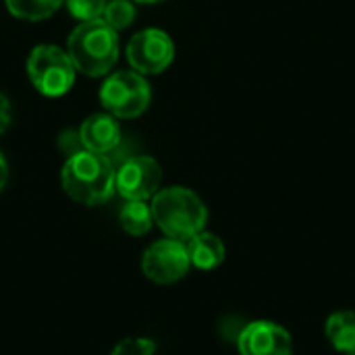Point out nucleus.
Wrapping results in <instances>:
<instances>
[{
	"instance_id": "nucleus-1",
	"label": "nucleus",
	"mask_w": 355,
	"mask_h": 355,
	"mask_svg": "<svg viewBox=\"0 0 355 355\" xmlns=\"http://www.w3.org/2000/svg\"><path fill=\"white\" fill-rule=\"evenodd\" d=\"M60 185L73 202L83 206H102L116 191V171L108 156L79 150L64 160Z\"/></svg>"
},
{
	"instance_id": "nucleus-2",
	"label": "nucleus",
	"mask_w": 355,
	"mask_h": 355,
	"mask_svg": "<svg viewBox=\"0 0 355 355\" xmlns=\"http://www.w3.org/2000/svg\"><path fill=\"white\" fill-rule=\"evenodd\" d=\"M154 225L171 239L187 241L206 229L208 208L204 200L181 185L158 189L150 202Z\"/></svg>"
},
{
	"instance_id": "nucleus-3",
	"label": "nucleus",
	"mask_w": 355,
	"mask_h": 355,
	"mask_svg": "<svg viewBox=\"0 0 355 355\" xmlns=\"http://www.w3.org/2000/svg\"><path fill=\"white\" fill-rule=\"evenodd\" d=\"M67 54L79 73L102 77L119 60V35L102 19L79 23L69 35Z\"/></svg>"
},
{
	"instance_id": "nucleus-4",
	"label": "nucleus",
	"mask_w": 355,
	"mask_h": 355,
	"mask_svg": "<svg viewBox=\"0 0 355 355\" xmlns=\"http://www.w3.org/2000/svg\"><path fill=\"white\" fill-rule=\"evenodd\" d=\"M75 75L77 69L71 56L54 44H40L27 56V77L42 96H64L73 87Z\"/></svg>"
},
{
	"instance_id": "nucleus-5",
	"label": "nucleus",
	"mask_w": 355,
	"mask_h": 355,
	"mask_svg": "<svg viewBox=\"0 0 355 355\" xmlns=\"http://www.w3.org/2000/svg\"><path fill=\"white\" fill-rule=\"evenodd\" d=\"M100 102L114 119L141 116L152 102V87L135 71H116L100 87Z\"/></svg>"
},
{
	"instance_id": "nucleus-6",
	"label": "nucleus",
	"mask_w": 355,
	"mask_h": 355,
	"mask_svg": "<svg viewBox=\"0 0 355 355\" xmlns=\"http://www.w3.org/2000/svg\"><path fill=\"white\" fill-rule=\"evenodd\" d=\"M191 268L185 241L179 239H158L146 248L141 256V272L146 279L158 285H173L181 281Z\"/></svg>"
},
{
	"instance_id": "nucleus-7",
	"label": "nucleus",
	"mask_w": 355,
	"mask_h": 355,
	"mask_svg": "<svg viewBox=\"0 0 355 355\" xmlns=\"http://www.w3.org/2000/svg\"><path fill=\"white\" fill-rule=\"evenodd\" d=\"M175 58V44L171 35L158 27L141 29L127 44V60L131 71L139 75H158L171 67Z\"/></svg>"
},
{
	"instance_id": "nucleus-8",
	"label": "nucleus",
	"mask_w": 355,
	"mask_h": 355,
	"mask_svg": "<svg viewBox=\"0 0 355 355\" xmlns=\"http://www.w3.org/2000/svg\"><path fill=\"white\" fill-rule=\"evenodd\" d=\"M162 183V168L152 156H133L116 171V193L125 202L152 200Z\"/></svg>"
},
{
	"instance_id": "nucleus-9",
	"label": "nucleus",
	"mask_w": 355,
	"mask_h": 355,
	"mask_svg": "<svg viewBox=\"0 0 355 355\" xmlns=\"http://www.w3.org/2000/svg\"><path fill=\"white\" fill-rule=\"evenodd\" d=\"M239 355H293L291 333L272 320H254L237 337Z\"/></svg>"
},
{
	"instance_id": "nucleus-10",
	"label": "nucleus",
	"mask_w": 355,
	"mask_h": 355,
	"mask_svg": "<svg viewBox=\"0 0 355 355\" xmlns=\"http://www.w3.org/2000/svg\"><path fill=\"white\" fill-rule=\"evenodd\" d=\"M79 141L83 150L96 154H110L121 141V127L119 121L108 112H96L87 116L79 127Z\"/></svg>"
},
{
	"instance_id": "nucleus-11",
	"label": "nucleus",
	"mask_w": 355,
	"mask_h": 355,
	"mask_svg": "<svg viewBox=\"0 0 355 355\" xmlns=\"http://www.w3.org/2000/svg\"><path fill=\"white\" fill-rule=\"evenodd\" d=\"M185 248H187L191 266H196L200 270H214L227 258V248H225L223 239L208 231H200L198 235L187 239Z\"/></svg>"
},
{
	"instance_id": "nucleus-12",
	"label": "nucleus",
	"mask_w": 355,
	"mask_h": 355,
	"mask_svg": "<svg viewBox=\"0 0 355 355\" xmlns=\"http://www.w3.org/2000/svg\"><path fill=\"white\" fill-rule=\"evenodd\" d=\"M324 335L337 352L341 354L355 352V312L339 310L331 314L324 324Z\"/></svg>"
},
{
	"instance_id": "nucleus-13",
	"label": "nucleus",
	"mask_w": 355,
	"mask_h": 355,
	"mask_svg": "<svg viewBox=\"0 0 355 355\" xmlns=\"http://www.w3.org/2000/svg\"><path fill=\"white\" fill-rule=\"evenodd\" d=\"M119 223L125 233L133 237H144L150 233L154 218H152V208L148 202H125L121 212H119Z\"/></svg>"
},
{
	"instance_id": "nucleus-14",
	"label": "nucleus",
	"mask_w": 355,
	"mask_h": 355,
	"mask_svg": "<svg viewBox=\"0 0 355 355\" xmlns=\"http://www.w3.org/2000/svg\"><path fill=\"white\" fill-rule=\"evenodd\" d=\"M12 17L21 21H44L52 17L64 0H4Z\"/></svg>"
},
{
	"instance_id": "nucleus-15",
	"label": "nucleus",
	"mask_w": 355,
	"mask_h": 355,
	"mask_svg": "<svg viewBox=\"0 0 355 355\" xmlns=\"http://www.w3.org/2000/svg\"><path fill=\"white\" fill-rule=\"evenodd\" d=\"M102 21L114 31H123L135 21V4L131 0H108L102 12Z\"/></svg>"
},
{
	"instance_id": "nucleus-16",
	"label": "nucleus",
	"mask_w": 355,
	"mask_h": 355,
	"mask_svg": "<svg viewBox=\"0 0 355 355\" xmlns=\"http://www.w3.org/2000/svg\"><path fill=\"white\" fill-rule=\"evenodd\" d=\"M106 2H108V0H64L67 10H69L71 17L77 19L79 23L102 19V12H104Z\"/></svg>"
},
{
	"instance_id": "nucleus-17",
	"label": "nucleus",
	"mask_w": 355,
	"mask_h": 355,
	"mask_svg": "<svg viewBox=\"0 0 355 355\" xmlns=\"http://www.w3.org/2000/svg\"><path fill=\"white\" fill-rule=\"evenodd\" d=\"M156 354V341L148 337H127L119 341L110 355H154Z\"/></svg>"
},
{
	"instance_id": "nucleus-18",
	"label": "nucleus",
	"mask_w": 355,
	"mask_h": 355,
	"mask_svg": "<svg viewBox=\"0 0 355 355\" xmlns=\"http://www.w3.org/2000/svg\"><path fill=\"white\" fill-rule=\"evenodd\" d=\"M10 125V102L4 94H0V135L8 129Z\"/></svg>"
},
{
	"instance_id": "nucleus-19",
	"label": "nucleus",
	"mask_w": 355,
	"mask_h": 355,
	"mask_svg": "<svg viewBox=\"0 0 355 355\" xmlns=\"http://www.w3.org/2000/svg\"><path fill=\"white\" fill-rule=\"evenodd\" d=\"M6 183H8V164H6L4 154L0 152V191L6 187Z\"/></svg>"
},
{
	"instance_id": "nucleus-20",
	"label": "nucleus",
	"mask_w": 355,
	"mask_h": 355,
	"mask_svg": "<svg viewBox=\"0 0 355 355\" xmlns=\"http://www.w3.org/2000/svg\"><path fill=\"white\" fill-rule=\"evenodd\" d=\"M131 2H139V4H158V2H164V0H131Z\"/></svg>"
},
{
	"instance_id": "nucleus-21",
	"label": "nucleus",
	"mask_w": 355,
	"mask_h": 355,
	"mask_svg": "<svg viewBox=\"0 0 355 355\" xmlns=\"http://www.w3.org/2000/svg\"><path fill=\"white\" fill-rule=\"evenodd\" d=\"M345 355H355V352H352V354H345Z\"/></svg>"
}]
</instances>
